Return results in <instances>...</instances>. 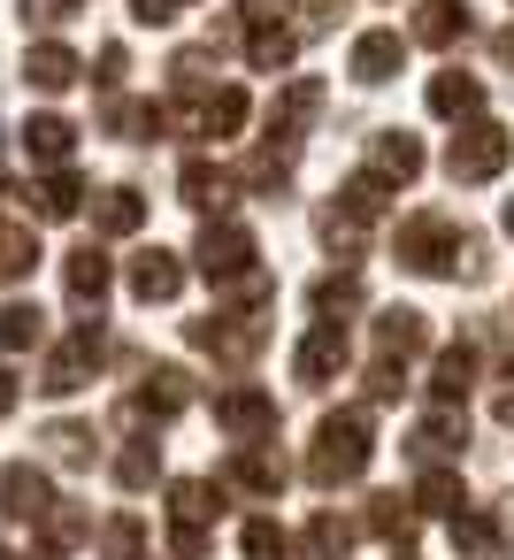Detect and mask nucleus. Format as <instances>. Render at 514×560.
Returning a JSON list of instances; mask_svg holds the SVG:
<instances>
[{
  "instance_id": "nucleus-20",
  "label": "nucleus",
  "mask_w": 514,
  "mask_h": 560,
  "mask_svg": "<svg viewBox=\"0 0 514 560\" xmlns=\"http://www.w3.org/2000/svg\"><path fill=\"white\" fill-rule=\"evenodd\" d=\"M369 177L376 185H414L422 177V139L414 131H376L369 139Z\"/></svg>"
},
{
  "instance_id": "nucleus-51",
  "label": "nucleus",
  "mask_w": 514,
  "mask_h": 560,
  "mask_svg": "<svg viewBox=\"0 0 514 560\" xmlns=\"http://www.w3.org/2000/svg\"><path fill=\"white\" fill-rule=\"evenodd\" d=\"M499 223H506V238H514V200H506V215H499Z\"/></svg>"
},
{
  "instance_id": "nucleus-35",
  "label": "nucleus",
  "mask_w": 514,
  "mask_h": 560,
  "mask_svg": "<svg viewBox=\"0 0 514 560\" xmlns=\"http://www.w3.org/2000/svg\"><path fill=\"white\" fill-rule=\"evenodd\" d=\"M307 307H315V323H346V315L361 307V277H353V269H346V277H315Z\"/></svg>"
},
{
  "instance_id": "nucleus-48",
  "label": "nucleus",
  "mask_w": 514,
  "mask_h": 560,
  "mask_svg": "<svg viewBox=\"0 0 514 560\" xmlns=\"http://www.w3.org/2000/svg\"><path fill=\"white\" fill-rule=\"evenodd\" d=\"M177 9H185V0H131V16H139V24H147V32H154V24H170V16H177Z\"/></svg>"
},
{
  "instance_id": "nucleus-45",
  "label": "nucleus",
  "mask_w": 514,
  "mask_h": 560,
  "mask_svg": "<svg viewBox=\"0 0 514 560\" xmlns=\"http://www.w3.org/2000/svg\"><path fill=\"white\" fill-rule=\"evenodd\" d=\"M93 70H101V78H93V85H101V93H108V101H116V93H124V70H131V55H124V39H108V47H101V62H93Z\"/></svg>"
},
{
  "instance_id": "nucleus-2",
  "label": "nucleus",
  "mask_w": 514,
  "mask_h": 560,
  "mask_svg": "<svg viewBox=\"0 0 514 560\" xmlns=\"http://www.w3.org/2000/svg\"><path fill=\"white\" fill-rule=\"evenodd\" d=\"M369 460H376V422H369V407H338V415H323V422H315V445H307V483L338 491V483H353Z\"/></svg>"
},
{
  "instance_id": "nucleus-21",
  "label": "nucleus",
  "mask_w": 514,
  "mask_h": 560,
  "mask_svg": "<svg viewBox=\"0 0 514 560\" xmlns=\"http://www.w3.org/2000/svg\"><path fill=\"white\" fill-rule=\"evenodd\" d=\"M62 284H70V307L101 315V300H108V284H116V261H108L101 246H78V254L62 261Z\"/></svg>"
},
{
  "instance_id": "nucleus-40",
  "label": "nucleus",
  "mask_w": 514,
  "mask_h": 560,
  "mask_svg": "<svg viewBox=\"0 0 514 560\" xmlns=\"http://www.w3.org/2000/svg\"><path fill=\"white\" fill-rule=\"evenodd\" d=\"M353 537H361V529H353L346 514H315V522H307V552H315V560H346Z\"/></svg>"
},
{
  "instance_id": "nucleus-18",
  "label": "nucleus",
  "mask_w": 514,
  "mask_h": 560,
  "mask_svg": "<svg viewBox=\"0 0 514 560\" xmlns=\"http://www.w3.org/2000/svg\"><path fill=\"white\" fill-rule=\"evenodd\" d=\"M215 483H223V491H246V499H277V491H284V460L261 453V445H238Z\"/></svg>"
},
{
  "instance_id": "nucleus-38",
  "label": "nucleus",
  "mask_w": 514,
  "mask_h": 560,
  "mask_svg": "<svg viewBox=\"0 0 514 560\" xmlns=\"http://www.w3.org/2000/svg\"><path fill=\"white\" fill-rule=\"evenodd\" d=\"M47 445H55V460L62 468H93V422H47Z\"/></svg>"
},
{
  "instance_id": "nucleus-44",
  "label": "nucleus",
  "mask_w": 514,
  "mask_h": 560,
  "mask_svg": "<svg viewBox=\"0 0 514 560\" xmlns=\"http://www.w3.org/2000/svg\"><path fill=\"white\" fill-rule=\"evenodd\" d=\"M353 16V0H300V32H338Z\"/></svg>"
},
{
  "instance_id": "nucleus-27",
  "label": "nucleus",
  "mask_w": 514,
  "mask_h": 560,
  "mask_svg": "<svg viewBox=\"0 0 514 560\" xmlns=\"http://www.w3.org/2000/svg\"><path fill=\"white\" fill-rule=\"evenodd\" d=\"M407 445H414L422 460H453V453L468 445V415H460V407H430V415L414 422V438H407Z\"/></svg>"
},
{
  "instance_id": "nucleus-46",
  "label": "nucleus",
  "mask_w": 514,
  "mask_h": 560,
  "mask_svg": "<svg viewBox=\"0 0 514 560\" xmlns=\"http://www.w3.org/2000/svg\"><path fill=\"white\" fill-rule=\"evenodd\" d=\"M70 9H85V0H24V24H62Z\"/></svg>"
},
{
  "instance_id": "nucleus-54",
  "label": "nucleus",
  "mask_w": 514,
  "mask_h": 560,
  "mask_svg": "<svg viewBox=\"0 0 514 560\" xmlns=\"http://www.w3.org/2000/svg\"><path fill=\"white\" fill-rule=\"evenodd\" d=\"M0 139H9V131H0Z\"/></svg>"
},
{
  "instance_id": "nucleus-15",
  "label": "nucleus",
  "mask_w": 514,
  "mask_h": 560,
  "mask_svg": "<svg viewBox=\"0 0 514 560\" xmlns=\"http://www.w3.org/2000/svg\"><path fill=\"white\" fill-rule=\"evenodd\" d=\"M231 192H238V177H231L223 162H208V154H192V162L177 170V200H185L192 215H208V223L231 208Z\"/></svg>"
},
{
  "instance_id": "nucleus-36",
  "label": "nucleus",
  "mask_w": 514,
  "mask_h": 560,
  "mask_svg": "<svg viewBox=\"0 0 514 560\" xmlns=\"http://www.w3.org/2000/svg\"><path fill=\"white\" fill-rule=\"evenodd\" d=\"M47 338V315L32 307V300H9V307H0V353H32Z\"/></svg>"
},
{
  "instance_id": "nucleus-39",
  "label": "nucleus",
  "mask_w": 514,
  "mask_h": 560,
  "mask_svg": "<svg viewBox=\"0 0 514 560\" xmlns=\"http://www.w3.org/2000/svg\"><path fill=\"white\" fill-rule=\"evenodd\" d=\"M85 537H93V522H85L70 499H62V506L39 522V545H47V560H55V552H70V545H85Z\"/></svg>"
},
{
  "instance_id": "nucleus-12",
  "label": "nucleus",
  "mask_w": 514,
  "mask_h": 560,
  "mask_svg": "<svg viewBox=\"0 0 514 560\" xmlns=\"http://www.w3.org/2000/svg\"><path fill=\"white\" fill-rule=\"evenodd\" d=\"M62 499H55V483H47V468H32V460H9L0 468V514H16V522H47Z\"/></svg>"
},
{
  "instance_id": "nucleus-37",
  "label": "nucleus",
  "mask_w": 514,
  "mask_h": 560,
  "mask_svg": "<svg viewBox=\"0 0 514 560\" xmlns=\"http://www.w3.org/2000/svg\"><path fill=\"white\" fill-rule=\"evenodd\" d=\"M154 476H162V445H154V438H131V445L116 453V483H124V491H147Z\"/></svg>"
},
{
  "instance_id": "nucleus-30",
  "label": "nucleus",
  "mask_w": 514,
  "mask_h": 560,
  "mask_svg": "<svg viewBox=\"0 0 514 560\" xmlns=\"http://www.w3.org/2000/svg\"><path fill=\"white\" fill-rule=\"evenodd\" d=\"M139 223H147V192H139V185H108L101 208H93V231H101V238H131Z\"/></svg>"
},
{
  "instance_id": "nucleus-11",
  "label": "nucleus",
  "mask_w": 514,
  "mask_h": 560,
  "mask_svg": "<svg viewBox=\"0 0 514 560\" xmlns=\"http://www.w3.org/2000/svg\"><path fill=\"white\" fill-rule=\"evenodd\" d=\"M346 361H353L346 330H338V323H315V330L300 338V353H292V376H300L307 392H323V384H338V376H346Z\"/></svg>"
},
{
  "instance_id": "nucleus-26",
  "label": "nucleus",
  "mask_w": 514,
  "mask_h": 560,
  "mask_svg": "<svg viewBox=\"0 0 514 560\" xmlns=\"http://www.w3.org/2000/svg\"><path fill=\"white\" fill-rule=\"evenodd\" d=\"M476 32V9H468V0H422V9H414V39L422 47H460Z\"/></svg>"
},
{
  "instance_id": "nucleus-19",
  "label": "nucleus",
  "mask_w": 514,
  "mask_h": 560,
  "mask_svg": "<svg viewBox=\"0 0 514 560\" xmlns=\"http://www.w3.org/2000/svg\"><path fill=\"white\" fill-rule=\"evenodd\" d=\"M315 116H323V78H292V85L269 101V131H261V139H300Z\"/></svg>"
},
{
  "instance_id": "nucleus-29",
  "label": "nucleus",
  "mask_w": 514,
  "mask_h": 560,
  "mask_svg": "<svg viewBox=\"0 0 514 560\" xmlns=\"http://www.w3.org/2000/svg\"><path fill=\"white\" fill-rule=\"evenodd\" d=\"M16 200H32V215H39V223H70V215L85 208V177H78V170H55L47 185L16 192Z\"/></svg>"
},
{
  "instance_id": "nucleus-33",
  "label": "nucleus",
  "mask_w": 514,
  "mask_h": 560,
  "mask_svg": "<svg viewBox=\"0 0 514 560\" xmlns=\"http://www.w3.org/2000/svg\"><path fill=\"white\" fill-rule=\"evenodd\" d=\"M39 269V231L32 223H0V284H24Z\"/></svg>"
},
{
  "instance_id": "nucleus-34",
  "label": "nucleus",
  "mask_w": 514,
  "mask_h": 560,
  "mask_svg": "<svg viewBox=\"0 0 514 560\" xmlns=\"http://www.w3.org/2000/svg\"><path fill=\"white\" fill-rule=\"evenodd\" d=\"M369 537H384V545H399V552H407V537H414V499L376 491V499H369Z\"/></svg>"
},
{
  "instance_id": "nucleus-52",
  "label": "nucleus",
  "mask_w": 514,
  "mask_h": 560,
  "mask_svg": "<svg viewBox=\"0 0 514 560\" xmlns=\"http://www.w3.org/2000/svg\"><path fill=\"white\" fill-rule=\"evenodd\" d=\"M0 560H16V552H9V545H0Z\"/></svg>"
},
{
  "instance_id": "nucleus-43",
  "label": "nucleus",
  "mask_w": 514,
  "mask_h": 560,
  "mask_svg": "<svg viewBox=\"0 0 514 560\" xmlns=\"http://www.w3.org/2000/svg\"><path fill=\"white\" fill-rule=\"evenodd\" d=\"M399 392H407V361H384V353H376V361H369V399L392 407Z\"/></svg>"
},
{
  "instance_id": "nucleus-53",
  "label": "nucleus",
  "mask_w": 514,
  "mask_h": 560,
  "mask_svg": "<svg viewBox=\"0 0 514 560\" xmlns=\"http://www.w3.org/2000/svg\"><path fill=\"white\" fill-rule=\"evenodd\" d=\"M399 560H414V552H399Z\"/></svg>"
},
{
  "instance_id": "nucleus-5",
  "label": "nucleus",
  "mask_w": 514,
  "mask_h": 560,
  "mask_svg": "<svg viewBox=\"0 0 514 560\" xmlns=\"http://www.w3.org/2000/svg\"><path fill=\"white\" fill-rule=\"evenodd\" d=\"M108 361V330H101V315H85L55 353H47V369H39V392L47 399H70V392H85L93 384V369Z\"/></svg>"
},
{
  "instance_id": "nucleus-28",
  "label": "nucleus",
  "mask_w": 514,
  "mask_h": 560,
  "mask_svg": "<svg viewBox=\"0 0 514 560\" xmlns=\"http://www.w3.org/2000/svg\"><path fill=\"white\" fill-rule=\"evenodd\" d=\"M101 131H108V139H162V131H170V108H154V101H124V93H116V101L101 108Z\"/></svg>"
},
{
  "instance_id": "nucleus-10",
  "label": "nucleus",
  "mask_w": 514,
  "mask_h": 560,
  "mask_svg": "<svg viewBox=\"0 0 514 560\" xmlns=\"http://www.w3.org/2000/svg\"><path fill=\"white\" fill-rule=\"evenodd\" d=\"M192 346L215 361H254L269 346V323L261 315H208V323H192Z\"/></svg>"
},
{
  "instance_id": "nucleus-31",
  "label": "nucleus",
  "mask_w": 514,
  "mask_h": 560,
  "mask_svg": "<svg viewBox=\"0 0 514 560\" xmlns=\"http://www.w3.org/2000/svg\"><path fill=\"white\" fill-rule=\"evenodd\" d=\"M70 147H78V124H70V116H32V124H24V154H32V162L62 170Z\"/></svg>"
},
{
  "instance_id": "nucleus-3",
  "label": "nucleus",
  "mask_w": 514,
  "mask_h": 560,
  "mask_svg": "<svg viewBox=\"0 0 514 560\" xmlns=\"http://www.w3.org/2000/svg\"><path fill=\"white\" fill-rule=\"evenodd\" d=\"M223 514V483L208 476H177L170 483V552L177 560H208V522Z\"/></svg>"
},
{
  "instance_id": "nucleus-47",
  "label": "nucleus",
  "mask_w": 514,
  "mask_h": 560,
  "mask_svg": "<svg viewBox=\"0 0 514 560\" xmlns=\"http://www.w3.org/2000/svg\"><path fill=\"white\" fill-rule=\"evenodd\" d=\"M491 415L514 430V361H506V369H499V384H491Z\"/></svg>"
},
{
  "instance_id": "nucleus-9",
  "label": "nucleus",
  "mask_w": 514,
  "mask_h": 560,
  "mask_svg": "<svg viewBox=\"0 0 514 560\" xmlns=\"http://www.w3.org/2000/svg\"><path fill=\"white\" fill-rule=\"evenodd\" d=\"M215 430L238 438V445L277 438V392H261V384H231V392H215Z\"/></svg>"
},
{
  "instance_id": "nucleus-14",
  "label": "nucleus",
  "mask_w": 514,
  "mask_h": 560,
  "mask_svg": "<svg viewBox=\"0 0 514 560\" xmlns=\"http://www.w3.org/2000/svg\"><path fill=\"white\" fill-rule=\"evenodd\" d=\"M292 170H300V139H261L231 177L246 185V192H261V200H277L284 185H292Z\"/></svg>"
},
{
  "instance_id": "nucleus-24",
  "label": "nucleus",
  "mask_w": 514,
  "mask_h": 560,
  "mask_svg": "<svg viewBox=\"0 0 514 560\" xmlns=\"http://www.w3.org/2000/svg\"><path fill=\"white\" fill-rule=\"evenodd\" d=\"M430 116H445V124H476V116H483V78H468V70H437V78H430Z\"/></svg>"
},
{
  "instance_id": "nucleus-16",
  "label": "nucleus",
  "mask_w": 514,
  "mask_h": 560,
  "mask_svg": "<svg viewBox=\"0 0 514 560\" xmlns=\"http://www.w3.org/2000/svg\"><path fill=\"white\" fill-rule=\"evenodd\" d=\"M506 522H514L506 506H499V514H476V506H468V514H453V552H460V560H514Z\"/></svg>"
},
{
  "instance_id": "nucleus-1",
  "label": "nucleus",
  "mask_w": 514,
  "mask_h": 560,
  "mask_svg": "<svg viewBox=\"0 0 514 560\" xmlns=\"http://www.w3.org/2000/svg\"><path fill=\"white\" fill-rule=\"evenodd\" d=\"M392 254H399V269H414V277H483V238L476 231H460L453 215H437V208H422V215H407L399 231H392Z\"/></svg>"
},
{
  "instance_id": "nucleus-32",
  "label": "nucleus",
  "mask_w": 514,
  "mask_h": 560,
  "mask_svg": "<svg viewBox=\"0 0 514 560\" xmlns=\"http://www.w3.org/2000/svg\"><path fill=\"white\" fill-rule=\"evenodd\" d=\"M422 514H468V483L453 476V468H422L414 476V491H407Z\"/></svg>"
},
{
  "instance_id": "nucleus-17",
  "label": "nucleus",
  "mask_w": 514,
  "mask_h": 560,
  "mask_svg": "<svg viewBox=\"0 0 514 560\" xmlns=\"http://www.w3.org/2000/svg\"><path fill=\"white\" fill-rule=\"evenodd\" d=\"M399 70H407V39L399 32H361L353 39V62H346L353 85H392Z\"/></svg>"
},
{
  "instance_id": "nucleus-7",
  "label": "nucleus",
  "mask_w": 514,
  "mask_h": 560,
  "mask_svg": "<svg viewBox=\"0 0 514 560\" xmlns=\"http://www.w3.org/2000/svg\"><path fill=\"white\" fill-rule=\"evenodd\" d=\"M506 154H514V131H499V124H460V139L445 147V177L453 185H491L499 170H506Z\"/></svg>"
},
{
  "instance_id": "nucleus-41",
  "label": "nucleus",
  "mask_w": 514,
  "mask_h": 560,
  "mask_svg": "<svg viewBox=\"0 0 514 560\" xmlns=\"http://www.w3.org/2000/svg\"><path fill=\"white\" fill-rule=\"evenodd\" d=\"M147 552V522L139 514H108L101 522V560H139Z\"/></svg>"
},
{
  "instance_id": "nucleus-4",
  "label": "nucleus",
  "mask_w": 514,
  "mask_h": 560,
  "mask_svg": "<svg viewBox=\"0 0 514 560\" xmlns=\"http://www.w3.org/2000/svg\"><path fill=\"white\" fill-rule=\"evenodd\" d=\"M284 16H292L284 0H246V9H238V39H246V62H254L261 78L292 70V55H300V24H284Z\"/></svg>"
},
{
  "instance_id": "nucleus-49",
  "label": "nucleus",
  "mask_w": 514,
  "mask_h": 560,
  "mask_svg": "<svg viewBox=\"0 0 514 560\" xmlns=\"http://www.w3.org/2000/svg\"><path fill=\"white\" fill-rule=\"evenodd\" d=\"M0 415H16V369H0Z\"/></svg>"
},
{
  "instance_id": "nucleus-42",
  "label": "nucleus",
  "mask_w": 514,
  "mask_h": 560,
  "mask_svg": "<svg viewBox=\"0 0 514 560\" xmlns=\"http://www.w3.org/2000/svg\"><path fill=\"white\" fill-rule=\"evenodd\" d=\"M238 545H246V560H292V537H284V522H269V514H254V522L238 529Z\"/></svg>"
},
{
  "instance_id": "nucleus-23",
  "label": "nucleus",
  "mask_w": 514,
  "mask_h": 560,
  "mask_svg": "<svg viewBox=\"0 0 514 560\" xmlns=\"http://www.w3.org/2000/svg\"><path fill=\"white\" fill-rule=\"evenodd\" d=\"M476 369H483V361H476L468 338H460V346H437V361H430V399H437V407H460V399L476 392Z\"/></svg>"
},
{
  "instance_id": "nucleus-22",
  "label": "nucleus",
  "mask_w": 514,
  "mask_h": 560,
  "mask_svg": "<svg viewBox=\"0 0 514 560\" xmlns=\"http://www.w3.org/2000/svg\"><path fill=\"white\" fill-rule=\"evenodd\" d=\"M85 78V62L62 47V39H39V47H24V85L32 93H70Z\"/></svg>"
},
{
  "instance_id": "nucleus-50",
  "label": "nucleus",
  "mask_w": 514,
  "mask_h": 560,
  "mask_svg": "<svg viewBox=\"0 0 514 560\" xmlns=\"http://www.w3.org/2000/svg\"><path fill=\"white\" fill-rule=\"evenodd\" d=\"M491 47H499V62H514V24H506V32H499Z\"/></svg>"
},
{
  "instance_id": "nucleus-13",
  "label": "nucleus",
  "mask_w": 514,
  "mask_h": 560,
  "mask_svg": "<svg viewBox=\"0 0 514 560\" xmlns=\"http://www.w3.org/2000/svg\"><path fill=\"white\" fill-rule=\"evenodd\" d=\"M124 284H131V300H139V307H162V300H177V292H185V261H177L170 246H139V254H131V269H124Z\"/></svg>"
},
{
  "instance_id": "nucleus-6",
  "label": "nucleus",
  "mask_w": 514,
  "mask_h": 560,
  "mask_svg": "<svg viewBox=\"0 0 514 560\" xmlns=\"http://www.w3.org/2000/svg\"><path fill=\"white\" fill-rule=\"evenodd\" d=\"M192 261H200V277L223 292V284H238V277H254V269H261V246H254V231H246V223L215 215V223H200V246H192Z\"/></svg>"
},
{
  "instance_id": "nucleus-25",
  "label": "nucleus",
  "mask_w": 514,
  "mask_h": 560,
  "mask_svg": "<svg viewBox=\"0 0 514 560\" xmlns=\"http://www.w3.org/2000/svg\"><path fill=\"white\" fill-rule=\"evenodd\" d=\"M422 346H430V315L422 307H384L376 315V353L384 361H414Z\"/></svg>"
},
{
  "instance_id": "nucleus-8",
  "label": "nucleus",
  "mask_w": 514,
  "mask_h": 560,
  "mask_svg": "<svg viewBox=\"0 0 514 560\" xmlns=\"http://www.w3.org/2000/svg\"><path fill=\"white\" fill-rule=\"evenodd\" d=\"M185 407H192V376H185L177 361H162V369H147V384H139V392L124 399V422H131V430L147 438V430H162V422H177Z\"/></svg>"
}]
</instances>
